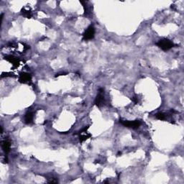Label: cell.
I'll use <instances>...</instances> for the list:
<instances>
[{
	"mask_svg": "<svg viewBox=\"0 0 184 184\" xmlns=\"http://www.w3.org/2000/svg\"><path fill=\"white\" fill-rule=\"evenodd\" d=\"M156 46L162 49L164 51L169 50L171 49L172 48H173L175 46L174 43L171 41L170 40L167 38L161 39V40H159L157 43H156Z\"/></svg>",
	"mask_w": 184,
	"mask_h": 184,
	"instance_id": "obj_1",
	"label": "cell"
},
{
	"mask_svg": "<svg viewBox=\"0 0 184 184\" xmlns=\"http://www.w3.org/2000/svg\"><path fill=\"white\" fill-rule=\"evenodd\" d=\"M120 124H122L124 127L128 128H132V129H136L140 127L141 125V122L140 120H135V121H127L120 119L119 121Z\"/></svg>",
	"mask_w": 184,
	"mask_h": 184,
	"instance_id": "obj_2",
	"label": "cell"
},
{
	"mask_svg": "<svg viewBox=\"0 0 184 184\" xmlns=\"http://www.w3.org/2000/svg\"><path fill=\"white\" fill-rule=\"evenodd\" d=\"M104 103V89L103 88H100L99 89V93L95 99L94 104L98 107H101Z\"/></svg>",
	"mask_w": 184,
	"mask_h": 184,
	"instance_id": "obj_3",
	"label": "cell"
},
{
	"mask_svg": "<svg viewBox=\"0 0 184 184\" xmlns=\"http://www.w3.org/2000/svg\"><path fill=\"white\" fill-rule=\"evenodd\" d=\"M95 35V27L93 25H90L83 34V39L84 40H89L93 39Z\"/></svg>",
	"mask_w": 184,
	"mask_h": 184,
	"instance_id": "obj_4",
	"label": "cell"
},
{
	"mask_svg": "<svg viewBox=\"0 0 184 184\" xmlns=\"http://www.w3.org/2000/svg\"><path fill=\"white\" fill-rule=\"evenodd\" d=\"M32 81V76L30 74L27 73H21L19 76V81L21 84H30Z\"/></svg>",
	"mask_w": 184,
	"mask_h": 184,
	"instance_id": "obj_5",
	"label": "cell"
},
{
	"mask_svg": "<svg viewBox=\"0 0 184 184\" xmlns=\"http://www.w3.org/2000/svg\"><path fill=\"white\" fill-rule=\"evenodd\" d=\"M1 147H2L3 151L5 153V154H8L10 152L11 149V144L8 140H4L1 142Z\"/></svg>",
	"mask_w": 184,
	"mask_h": 184,
	"instance_id": "obj_6",
	"label": "cell"
},
{
	"mask_svg": "<svg viewBox=\"0 0 184 184\" xmlns=\"http://www.w3.org/2000/svg\"><path fill=\"white\" fill-rule=\"evenodd\" d=\"M34 119V113L33 112H27L25 115V123L30 125L33 122Z\"/></svg>",
	"mask_w": 184,
	"mask_h": 184,
	"instance_id": "obj_7",
	"label": "cell"
},
{
	"mask_svg": "<svg viewBox=\"0 0 184 184\" xmlns=\"http://www.w3.org/2000/svg\"><path fill=\"white\" fill-rule=\"evenodd\" d=\"M4 59L7 60V61L10 62L11 63H12V65L14 67H17L19 65V63H20L19 60L17 58H15V57L12 56V55H7V56H5Z\"/></svg>",
	"mask_w": 184,
	"mask_h": 184,
	"instance_id": "obj_8",
	"label": "cell"
},
{
	"mask_svg": "<svg viewBox=\"0 0 184 184\" xmlns=\"http://www.w3.org/2000/svg\"><path fill=\"white\" fill-rule=\"evenodd\" d=\"M155 117L159 120H166L167 118V115L163 112H158L155 114Z\"/></svg>",
	"mask_w": 184,
	"mask_h": 184,
	"instance_id": "obj_9",
	"label": "cell"
},
{
	"mask_svg": "<svg viewBox=\"0 0 184 184\" xmlns=\"http://www.w3.org/2000/svg\"><path fill=\"white\" fill-rule=\"evenodd\" d=\"M22 14L24 17H27V18H30L31 17V12L29 10H26L25 8L22 10Z\"/></svg>",
	"mask_w": 184,
	"mask_h": 184,
	"instance_id": "obj_10",
	"label": "cell"
},
{
	"mask_svg": "<svg viewBox=\"0 0 184 184\" xmlns=\"http://www.w3.org/2000/svg\"><path fill=\"white\" fill-rule=\"evenodd\" d=\"M132 102H135V104H138V98L135 97V96H134V97L132 98Z\"/></svg>",
	"mask_w": 184,
	"mask_h": 184,
	"instance_id": "obj_11",
	"label": "cell"
},
{
	"mask_svg": "<svg viewBox=\"0 0 184 184\" xmlns=\"http://www.w3.org/2000/svg\"><path fill=\"white\" fill-rule=\"evenodd\" d=\"M3 133V127H1V134Z\"/></svg>",
	"mask_w": 184,
	"mask_h": 184,
	"instance_id": "obj_12",
	"label": "cell"
}]
</instances>
